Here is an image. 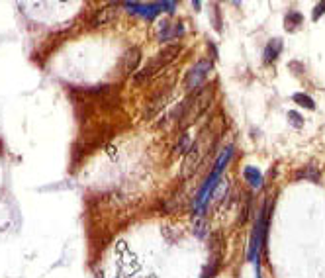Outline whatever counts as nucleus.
Returning <instances> with one entry per match:
<instances>
[{
	"mask_svg": "<svg viewBox=\"0 0 325 278\" xmlns=\"http://www.w3.org/2000/svg\"><path fill=\"white\" fill-rule=\"evenodd\" d=\"M168 96H170V89H168V87H164V89H159L157 93L151 96V100L147 102V106H145V110H143L141 118H143L145 122L153 120V118H155V116L161 112L162 108L166 106V100H168Z\"/></svg>",
	"mask_w": 325,
	"mask_h": 278,
	"instance_id": "20e7f679",
	"label": "nucleus"
},
{
	"mask_svg": "<svg viewBox=\"0 0 325 278\" xmlns=\"http://www.w3.org/2000/svg\"><path fill=\"white\" fill-rule=\"evenodd\" d=\"M210 71H212V61H210V59H200V61L196 63L194 67L186 73L184 89L190 91V93H192V91H198V89L202 87V83L208 79Z\"/></svg>",
	"mask_w": 325,
	"mask_h": 278,
	"instance_id": "7ed1b4c3",
	"label": "nucleus"
},
{
	"mask_svg": "<svg viewBox=\"0 0 325 278\" xmlns=\"http://www.w3.org/2000/svg\"><path fill=\"white\" fill-rule=\"evenodd\" d=\"M200 155H202V151H200V141H196V143L190 145V149L186 151V159H184V171H182V175H184V177H188V175L194 171L196 167H198V163H200Z\"/></svg>",
	"mask_w": 325,
	"mask_h": 278,
	"instance_id": "0eeeda50",
	"label": "nucleus"
},
{
	"mask_svg": "<svg viewBox=\"0 0 325 278\" xmlns=\"http://www.w3.org/2000/svg\"><path fill=\"white\" fill-rule=\"evenodd\" d=\"M288 122H290L294 127H302V125H304V120L300 118L298 112H288Z\"/></svg>",
	"mask_w": 325,
	"mask_h": 278,
	"instance_id": "dca6fc26",
	"label": "nucleus"
},
{
	"mask_svg": "<svg viewBox=\"0 0 325 278\" xmlns=\"http://www.w3.org/2000/svg\"><path fill=\"white\" fill-rule=\"evenodd\" d=\"M139 61H141V49H139V47H130V49L122 55V59H120V65H118L120 75H122V77L131 75V73L137 69Z\"/></svg>",
	"mask_w": 325,
	"mask_h": 278,
	"instance_id": "39448f33",
	"label": "nucleus"
},
{
	"mask_svg": "<svg viewBox=\"0 0 325 278\" xmlns=\"http://www.w3.org/2000/svg\"><path fill=\"white\" fill-rule=\"evenodd\" d=\"M188 145H190V135H188V133H182V137H180V141L176 143L174 151H176V153H186V151L190 149Z\"/></svg>",
	"mask_w": 325,
	"mask_h": 278,
	"instance_id": "4468645a",
	"label": "nucleus"
},
{
	"mask_svg": "<svg viewBox=\"0 0 325 278\" xmlns=\"http://www.w3.org/2000/svg\"><path fill=\"white\" fill-rule=\"evenodd\" d=\"M231 153H233V147H228L224 153L220 155V159H218V163H216V167H214L212 175L208 177V181H206V183H204V186L200 188V192H198V198H196V208H198V212H202L204 204H206V202H208V198L212 196V192H214V186H216V183H218V179H220L222 171L226 169L228 161L231 159Z\"/></svg>",
	"mask_w": 325,
	"mask_h": 278,
	"instance_id": "f03ea898",
	"label": "nucleus"
},
{
	"mask_svg": "<svg viewBox=\"0 0 325 278\" xmlns=\"http://www.w3.org/2000/svg\"><path fill=\"white\" fill-rule=\"evenodd\" d=\"M280 51H282V39H270L268 43H266V47H264V63H274L278 59V55H280Z\"/></svg>",
	"mask_w": 325,
	"mask_h": 278,
	"instance_id": "6e6552de",
	"label": "nucleus"
},
{
	"mask_svg": "<svg viewBox=\"0 0 325 278\" xmlns=\"http://www.w3.org/2000/svg\"><path fill=\"white\" fill-rule=\"evenodd\" d=\"M325 12V2H322V4H318L316 6V10H314V20H318L322 14Z\"/></svg>",
	"mask_w": 325,
	"mask_h": 278,
	"instance_id": "f3484780",
	"label": "nucleus"
},
{
	"mask_svg": "<svg viewBox=\"0 0 325 278\" xmlns=\"http://www.w3.org/2000/svg\"><path fill=\"white\" fill-rule=\"evenodd\" d=\"M298 179H308V181H320V177H322V173L318 171V167H306V169H302L298 175H296Z\"/></svg>",
	"mask_w": 325,
	"mask_h": 278,
	"instance_id": "f8f14e48",
	"label": "nucleus"
},
{
	"mask_svg": "<svg viewBox=\"0 0 325 278\" xmlns=\"http://www.w3.org/2000/svg\"><path fill=\"white\" fill-rule=\"evenodd\" d=\"M218 267H220V259H212V267L206 269V273L202 275V278H214L216 271H218Z\"/></svg>",
	"mask_w": 325,
	"mask_h": 278,
	"instance_id": "2eb2a0df",
	"label": "nucleus"
},
{
	"mask_svg": "<svg viewBox=\"0 0 325 278\" xmlns=\"http://www.w3.org/2000/svg\"><path fill=\"white\" fill-rule=\"evenodd\" d=\"M182 33H184V26L182 24H161V28L157 31V39L161 43H166V41L178 39Z\"/></svg>",
	"mask_w": 325,
	"mask_h": 278,
	"instance_id": "423d86ee",
	"label": "nucleus"
},
{
	"mask_svg": "<svg viewBox=\"0 0 325 278\" xmlns=\"http://www.w3.org/2000/svg\"><path fill=\"white\" fill-rule=\"evenodd\" d=\"M116 4H112V6H106V8H102V10H98L96 16L92 18V26L98 28V26H104V24H108L114 16H116Z\"/></svg>",
	"mask_w": 325,
	"mask_h": 278,
	"instance_id": "1a4fd4ad",
	"label": "nucleus"
},
{
	"mask_svg": "<svg viewBox=\"0 0 325 278\" xmlns=\"http://www.w3.org/2000/svg\"><path fill=\"white\" fill-rule=\"evenodd\" d=\"M178 53H180V45H176V43L164 45L159 53H155V55L147 61V65H143V67L133 75V83H135V85H141V83L153 79L157 73H161L166 65H170V63L174 61V59L178 57Z\"/></svg>",
	"mask_w": 325,
	"mask_h": 278,
	"instance_id": "f257e3e1",
	"label": "nucleus"
},
{
	"mask_svg": "<svg viewBox=\"0 0 325 278\" xmlns=\"http://www.w3.org/2000/svg\"><path fill=\"white\" fill-rule=\"evenodd\" d=\"M284 24H286V30H298L302 24H304V18H302V14L298 12V10H290L288 14H286V20H284Z\"/></svg>",
	"mask_w": 325,
	"mask_h": 278,
	"instance_id": "9b49d317",
	"label": "nucleus"
},
{
	"mask_svg": "<svg viewBox=\"0 0 325 278\" xmlns=\"http://www.w3.org/2000/svg\"><path fill=\"white\" fill-rule=\"evenodd\" d=\"M294 100H296V102H300L302 106H306L308 110H314V108H316V102H314V100H312L308 94H302V93L294 94Z\"/></svg>",
	"mask_w": 325,
	"mask_h": 278,
	"instance_id": "ddd939ff",
	"label": "nucleus"
},
{
	"mask_svg": "<svg viewBox=\"0 0 325 278\" xmlns=\"http://www.w3.org/2000/svg\"><path fill=\"white\" fill-rule=\"evenodd\" d=\"M243 175H245V181L253 186V188H260V186H262V175H260L259 169H255V167H245Z\"/></svg>",
	"mask_w": 325,
	"mask_h": 278,
	"instance_id": "9d476101",
	"label": "nucleus"
}]
</instances>
